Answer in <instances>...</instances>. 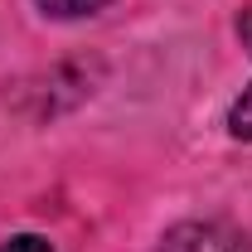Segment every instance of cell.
Returning a JSON list of instances; mask_svg holds the SVG:
<instances>
[{"label":"cell","mask_w":252,"mask_h":252,"mask_svg":"<svg viewBox=\"0 0 252 252\" xmlns=\"http://www.w3.org/2000/svg\"><path fill=\"white\" fill-rule=\"evenodd\" d=\"M156 252H238V238L219 223H180L160 238Z\"/></svg>","instance_id":"1"},{"label":"cell","mask_w":252,"mask_h":252,"mask_svg":"<svg viewBox=\"0 0 252 252\" xmlns=\"http://www.w3.org/2000/svg\"><path fill=\"white\" fill-rule=\"evenodd\" d=\"M44 15H54V20H78V15H93V10H102L107 0H34Z\"/></svg>","instance_id":"2"},{"label":"cell","mask_w":252,"mask_h":252,"mask_svg":"<svg viewBox=\"0 0 252 252\" xmlns=\"http://www.w3.org/2000/svg\"><path fill=\"white\" fill-rule=\"evenodd\" d=\"M228 131H233L238 141H252V88L233 102V112H228Z\"/></svg>","instance_id":"3"},{"label":"cell","mask_w":252,"mask_h":252,"mask_svg":"<svg viewBox=\"0 0 252 252\" xmlns=\"http://www.w3.org/2000/svg\"><path fill=\"white\" fill-rule=\"evenodd\" d=\"M0 252H54L44 238H34V233H20V238H10V243H0Z\"/></svg>","instance_id":"4"},{"label":"cell","mask_w":252,"mask_h":252,"mask_svg":"<svg viewBox=\"0 0 252 252\" xmlns=\"http://www.w3.org/2000/svg\"><path fill=\"white\" fill-rule=\"evenodd\" d=\"M238 39H243V49L252 54V5L243 10V15H238Z\"/></svg>","instance_id":"5"}]
</instances>
